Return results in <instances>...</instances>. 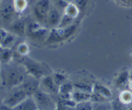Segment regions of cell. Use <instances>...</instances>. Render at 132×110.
I'll use <instances>...</instances> for the list:
<instances>
[{
  "instance_id": "1",
  "label": "cell",
  "mask_w": 132,
  "mask_h": 110,
  "mask_svg": "<svg viewBox=\"0 0 132 110\" xmlns=\"http://www.w3.org/2000/svg\"><path fill=\"white\" fill-rule=\"evenodd\" d=\"M25 70L20 69L18 67H12L7 69L3 77V83L9 89L20 86L26 79Z\"/></svg>"
},
{
  "instance_id": "2",
  "label": "cell",
  "mask_w": 132,
  "mask_h": 110,
  "mask_svg": "<svg viewBox=\"0 0 132 110\" xmlns=\"http://www.w3.org/2000/svg\"><path fill=\"white\" fill-rule=\"evenodd\" d=\"M76 24H72L64 28H52L48 33L46 41L48 43H58L69 38L76 32Z\"/></svg>"
},
{
  "instance_id": "3",
  "label": "cell",
  "mask_w": 132,
  "mask_h": 110,
  "mask_svg": "<svg viewBox=\"0 0 132 110\" xmlns=\"http://www.w3.org/2000/svg\"><path fill=\"white\" fill-rule=\"evenodd\" d=\"M23 65L27 74L39 81L43 77L50 74L48 72V69L45 64L37 62L31 58H25Z\"/></svg>"
},
{
  "instance_id": "4",
  "label": "cell",
  "mask_w": 132,
  "mask_h": 110,
  "mask_svg": "<svg viewBox=\"0 0 132 110\" xmlns=\"http://www.w3.org/2000/svg\"><path fill=\"white\" fill-rule=\"evenodd\" d=\"M52 5V0H37L32 9L34 16L40 23H46L48 14Z\"/></svg>"
},
{
  "instance_id": "5",
  "label": "cell",
  "mask_w": 132,
  "mask_h": 110,
  "mask_svg": "<svg viewBox=\"0 0 132 110\" xmlns=\"http://www.w3.org/2000/svg\"><path fill=\"white\" fill-rule=\"evenodd\" d=\"M39 109L44 110H55L57 103H55L52 99L50 94L45 92L39 88L32 95Z\"/></svg>"
},
{
  "instance_id": "6",
  "label": "cell",
  "mask_w": 132,
  "mask_h": 110,
  "mask_svg": "<svg viewBox=\"0 0 132 110\" xmlns=\"http://www.w3.org/2000/svg\"><path fill=\"white\" fill-rule=\"evenodd\" d=\"M11 90V92L4 99L3 104L13 109L29 96L21 86L14 88Z\"/></svg>"
},
{
  "instance_id": "7",
  "label": "cell",
  "mask_w": 132,
  "mask_h": 110,
  "mask_svg": "<svg viewBox=\"0 0 132 110\" xmlns=\"http://www.w3.org/2000/svg\"><path fill=\"white\" fill-rule=\"evenodd\" d=\"M39 89L49 94H57L58 87L55 84L52 75H47L39 81Z\"/></svg>"
},
{
  "instance_id": "8",
  "label": "cell",
  "mask_w": 132,
  "mask_h": 110,
  "mask_svg": "<svg viewBox=\"0 0 132 110\" xmlns=\"http://www.w3.org/2000/svg\"><path fill=\"white\" fill-rule=\"evenodd\" d=\"M62 15L61 10L55 5L52 4L48 14L46 23L52 28L57 27L60 23Z\"/></svg>"
},
{
  "instance_id": "9",
  "label": "cell",
  "mask_w": 132,
  "mask_h": 110,
  "mask_svg": "<svg viewBox=\"0 0 132 110\" xmlns=\"http://www.w3.org/2000/svg\"><path fill=\"white\" fill-rule=\"evenodd\" d=\"M20 86L28 96H32L34 93L39 88V80L30 76V79L26 78Z\"/></svg>"
},
{
  "instance_id": "10",
  "label": "cell",
  "mask_w": 132,
  "mask_h": 110,
  "mask_svg": "<svg viewBox=\"0 0 132 110\" xmlns=\"http://www.w3.org/2000/svg\"><path fill=\"white\" fill-rule=\"evenodd\" d=\"M74 90L73 84L69 82H64L58 88L57 94L59 95V99L66 100V99H72V94Z\"/></svg>"
},
{
  "instance_id": "11",
  "label": "cell",
  "mask_w": 132,
  "mask_h": 110,
  "mask_svg": "<svg viewBox=\"0 0 132 110\" xmlns=\"http://www.w3.org/2000/svg\"><path fill=\"white\" fill-rule=\"evenodd\" d=\"M15 10L13 1L3 4L0 9V17L5 21H9L12 18Z\"/></svg>"
},
{
  "instance_id": "12",
  "label": "cell",
  "mask_w": 132,
  "mask_h": 110,
  "mask_svg": "<svg viewBox=\"0 0 132 110\" xmlns=\"http://www.w3.org/2000/svg\"><path fill=\"white\" fill-rule=\"evenodd\" d=\"M38 109L36 102L32 96H29L22 103L13 108V110H37Z\"/></svg>"
},
{
  "instance_id": "13",
  "label": "cell",
  "mask_w": 132,
  "mask_h": 110,
  "mask_svg": "<svg viewBox=\"0 0 132 110\" xmlns=\"http://www.w3.org/2000/svg\"><path fill=\"white\" fill-rule=\"evenodd\" d=\"M91 95L92 94L90 93L85 92L74 88V90L72 94V98L76 103H78L86 100H90Z\"/></svg>"
},
{
  "instance_id": "14",
  "label": "cell",
  "mask_w": 132,
  "mask_h": 110,
  "mask_svg": "<svg viewBox=\"0 0 132 110\" xmlns=\"http://www.w3.org/2000/svg\"><path fill=\"white\" fill-rule=\"evenodd\" d=\"M130 81V73L127 70H123L117 74L115 79V84L117 87L125 86Z\"/></svg>"
},
{
  "instance_id": "15",
  "label": "cell",
  "mask_w": 132,
  "mask_h": 110,
  "mask_svg": "<svg viewBox=\"0 0 132 110\" xmlns=\"http://www.w3.org/2000/svg\"><path fill=\"white\" fill-rule=\"evenodd\" d=\"M102 97L108 99L112 96V94L109 88L101 84H95L94 85V91Z\"/></svg>"
},
{
  "instance_id": "16",
  "label": "cell",
  "mask_w": 132,
  "mask_h": 110,
  "mask_svg": "<svg viewBox=\"0 0 132 110\" xmlns=\"http://www.w3.org/2000/svg\"><path fill=\"white\" fill-rule=\"evenodd\" d=\"M11 30L15 36H23L26 32L25 23L22 20L16 21L11 25Z\"/></svg>"
},
{
  "instance_id": "17",
  "label": "cell",
  "mask_w": 132,
  "mask_h": 110,
  "mask_svg": "<svg viewBox=\"0 0 132 110\" xmlns=\"http://www.w3.org/2000/svg\"><path fill=\"white\" fill-rule=\"evenodd\" d=\"M12 57V52L9 48H3L0 52V63L8 64Z\"/></svg>"
},
{
  "instance_id": "18",
  "label": "cell",
  "mask_w": 132,
  "mask_h": 110,
  "mask_svg": "<svg viewBox=\"0 0 132 110\" xmlns=\"http://www.w3.org/2000/svg\"><path fill=\"white\" fill-rule=\"evenodd\" d=\"M15 39H16V37H15V34L12 33H9L4 38V39L0 43V46L2 48H10L13 44L15 43Z\"/></svg>"
},
{
  "instance_id": "19",
  "label": "cell",
  "mask_w": 132,
  "mask_h": 110,
  "mask_svg": "<svg viewBox=\"0 0 132 110\" xmlns=\"http://www.w3.org/2000/svg\"><path fill=\"white\" fill-rule=\"evenodd\" d=\"M94 85L90 83H87V82H77V83L73 84L75 89L90 93V94H92L93 91H94Z\"/></svg>"
},
{
  "instance_id": "20",
  "label": "cell",
  "mask_w": 132,
  "mask_h": 110,
  "mask_svg": "<svg viewBox=\"0 0 132 110\" xmlns=\"http://www.w3.org/2000/svg\"><path fill=\"white\" fill-rule=\"evenodd\" d=\"M79 12L80 11L78 9V8L74 4L69 3V5L67 6L65 10H64V14H67V15H68L69 16L72 17V18L74 19V18H76L78 15Z\"/></svg>"
},
{
  "instance_id": "21",
  "label": "cell",
  "mask_w": 132,
  "mask_h": 110,
  "mask_svg": "<svg viewBox=\"0 0 132 110\" xmlns=\"http://www.w3.org/2000/svg\"><path fill=\"white\" fill-rule=\"evenodd\" d=\"M76 110H92L93 103L91 100H86V101L80 102L76 103L75 106Z\"/></svg>"
},
{
  "instance_id": "22",
  "label": "cell",
  "mask_w": 132,
  "mask_h": 110,
  "mask_svg": "<svg viewBox=\"0 0 132 110\" xmlns=\"http://www.w3.org/2000/svg\"><path fill=\"white\" fill-rule=\"evenodd\" d=\"M52 77L55 84L58 88L61 84L67 81V76L61 72H55L52 75Z\"/></svg>"
},
{
  "instance_id": "23",
  "label": "cell",
  "mask_w": 132,
  "mask_h": 110,
  "mask_svg": "<svg viewBox=\"0 0 132 110\" xmlns=\"http://www.w3.org/2000/svg\"><path fill=\"white\" fill-rule=\"evenodd\" d=\"M112 106L111 103L108 102H101V103H93L92 110H111Z\"/></svg>"
},
{
  "instance_id": "24",
  "label": "cell",
  "mask_w": 132,
  "mask_h": 110,
  "mask_svg": "<svg viewBox=\"0 0 132 110\" xmlns=\"http://www.w3.org/2000/svg\"><path fill=\"white\" fill-rule=\"evenodd\" d=\"M73 18L72 17L69 16L68 15L66 14H63L62 15L60 23L57 27L59 28H64L72 24V22L73 21Z\"/></svg>"
},
{
  "instance_id": "25",
  "label": "cell",
  "mask_w": 132,
  "mask_h": 110,
  "mask_svg": "<svg viewBox=\"0 0 132 110\" xmlns=\"http://www.w3.org/2000/svg\"><path fill=\"white\" fill-rule=\"evenodd\" d=\"M119 100L124 104H130L132 101V94L128 91H125L121 93Z\"/></svg>"
},
{
  "instance_id": "26",
  "label": "cell",
  "mask_w": 132,
  "mask_h": 110,
  "mask_svg": "<svg viewBox=\"0 0 132 110\" xmlns=\"http://www.w3.org/2000/svg\"><path fill=\"white\" fill-rule=\"evenodd\" d=\"M15 12H21L24 9L27 5L26 0H13Z\"/></svg>"
},
{
  "instance_id": "27",
  "label": "cell",
  "mask_w": 132,
  "mask_h": 110,
  "mask_svg": "<svg viewBox=\"0 0 132 110\" xmlns=\"http://www.w3.org/2000/svg\"><path fill=\"white\" fill-rule=\"evenodd\" d=\"M125 105L119 99L117 100H113L111 103L112 106V110H125Z\"/></svg>"
},
{
  "instance_id": "28",
  "label": "cell",
  "mask_w": 132,
  "mask_h": 110,
  "mask_svg": "<svg viewBox=\"0 0 132 110\" xmlns=\"http://www.w3.org/2000/svg\"><path fill=\"white\" fill-rule=\"evenodd\" d=\"M88 0H74V5L78 8L79 11L84 10L87 5Z\"/></svg>"
},
{
  "instance_id": "29",
  "label": "cell",
  "mask_w": 132,
  "mask_h": 110,
  "mask_svg": "<svg viewBox=\"0 0 132 110\" xmlns=\"http://www.w3.org/2000/svg\"><path fill=\"white\" fill-rule=\"evenodd\" d=\"M55 110H76V109H75V107L65 105V104H63V103L58 101L57 103L56 109H55Z\"/></svg>"
},
{
  "instance_id": "30",
  "label": "cell",
  "mask_w": 132,
  "mask_h": 110,
  "mask_svg": "<svg viewBox=\"0 0 132 110\" xmlns=\"http://www.w3.org/2000/svg\"><path fill=\"white\" fill-rule=\"evenodd\" d=\"M18 53L21 55H25L28 52V46L25 45V44H21L18 48Z\"/></svg>"
},
{
  "instance_id": "31",
  "label": "cell",
  "mask_w": 132,
  "mask_h": 110,
  "mask_svg": "<svg viewBox=\"0 0 132 110\" xmlns=\"http://www.w3.org/2000/svg\"><path fill=\"white\" fill-rule=\"evenodd\" d=\"M8 33H9V32L6 30H5V29L0 28V43L4 39V38L6 37Z\"/></svg>"
},
{
  "instance_id": "32",
  "label": "cell",
  "mask_w": 132,
  "mask_h": 110,
  "mask_svg": "<svg viewBox=\"0 0 132 110\" xmlns=\"http://www.w3.org/2000/svg\"><path fill=\"white\" fill-rule=\"evenodd\" d=\"M0 110H13L12 108H10V107L7 106L5 104H3L2 105L0 106Z\"/></svg>"
},
{
  "instance_id": "33",
  "label": "cell",
  "mask_w": 132,
  "mask_h": 110,
  "mask_svg": "<svg viewBox=\"0 0 132 110\" xmlns=\"http://www.w3.org/2000/svg\"><path fill=\"white\" fill-rule=\"evenodd\" d=\"M130 80L132 81V71L130 73Z\"/></svg>"
},
{
  "instance_id": "34",
  "label": "cell",
  "mask_w": 132,
  "mask_h": 110,
  "mask_svg": "<svg viewBox=\"0 0 132 110\" xmlns=\"http://www.w3.org/2000/svg\"><path fill=\"white\" fill-rule=\"evenodd\" d=\"M128 110H132V107H131V108H130L129 109H128Z\"/></svg>"
},
{
  "instance_id": "35",
  "label": "cell",
  "mask_w": 132,
  "mask_h": 110,
  "mask_svg": "<svg viewBox=\"0 0 132 110\" xmlns=\"http://www.w3.org/2000/svg\"><path fill=\"white\" fill-rule=\"evenodd\" d=\"M37 110H44V109H39V108H38Z\"/></svg>"
},
{
  "instance_id": "36",
  "label": "cell",
  "mask_w": 132,
  "mask_h": 110,
  "mask_svg": "<svg viewBox=\"0 0 132 110\" xmlns=\"http://www.w3.org/2000/svg\"><path fill=\"white\" fill-rule=\"evenodd\" d=\"M0 74H1V70H0Z\"/></svg>"
},
{
  "instance_id": "37",
  "label": "cell",
  "mask_w": 132,
  "mask_h": 110,
  "mask_svg": "<svg viewBox=\"0 0 132 110\" xmlns=\"http://www.w3.org/2000/svg\"><path fill=\"white\" fill-rule=\"evenodd\" d=\"M0 5H1V1H0Z\"/></svg>"
},
{
  "instance_id": "38",
  "label": "cell",
  "mask_w": 132,
  "mask_h": 110,
  "mask_svg": "<svg viewBox=\"0 0 132 110\" xmlns=\"http://www.w3.org/2000/svg\"><path fill=\"white\" fill-rule=\"evenodd\" d=\"M111 110H112V109H111Z\"/></svg>"
}]
</instances>
